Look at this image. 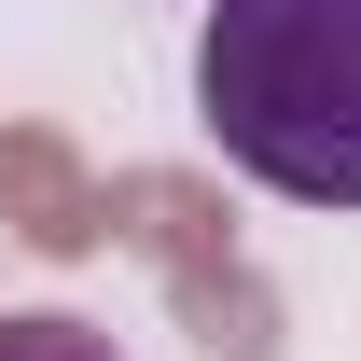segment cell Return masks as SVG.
I'll return each instance as SVG.
<instances>
[{
    "label": "cell",
    "instance_id": "cell-1",
    "mask_svg": "<svg viewBox=\"0 0 361 361\" xmlns=\"http://www.w3.org/2000/svg\"><path fill=\"white\" fill-rule=\"evenodd\" d=\"M195 126L292 209H361V0H209Z\"/></svg>",
    "mask_w": 361,
    "mask_h": 361
},
{
    "label": "cell",
    "instance_id": "cell-2",
    "mask_svg": "<svg viewBox=\"0 0 361 361\" xmlns=\"http://www.w3.org/2000/svg\"><path fill=\"white\" fill-rule=\"evenodd\" d=\"M0 361H126V348H111V334H97V319H0Z\"/></svg>",
    "mask_w": 361,
    "mask_h": 361
}]
</instances>
